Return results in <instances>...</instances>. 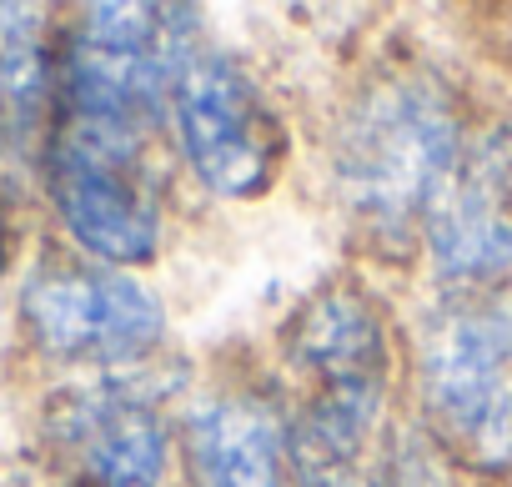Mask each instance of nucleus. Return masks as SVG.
<instances>
[{
    "mask_svg": "<svg viewBox=\"0 0 512 487\" xmlns=\"http://www.w3.org/2000/svg\"><path fill=\"white\" fill-rule=\"evenodd\" d=\"M417 382L437 432L482 467L512 462V307L457 292L417 342Z\"/></svg>",
    "mask_w": 512,
    "mask_h": 487,
    "instance_id": "4",
    "label": "nucleus"
},
{
    "mask_svg": "<svg viewBox=\"0 0 512 487\" xmlns=\"http://www.w3.org/2000/svg\"><path fill=\"white\" fill-rule=\"evenodd\" d=\"M282 342L292 367L312 387L302 427L292 432V457L357 462L392 367L377 307L357 287H327L292 317Z\"/></svg>",
    "mask_w": 512,
    "mask_h": 487,
    "instance_id": "3",
    "label": "nucleus"
},
{
    "mask_svg": "<svg viewBox=\"0 0 512 487\" xmlns=\"http://www.w3.org/2000/svg\"><path fill=\"white\" fill-rule=\"evenodd\" d=\"M46 6H0V156L21 151L56 101Z\"/></svg>",
    "mask_w": 512,
    "mask_h": 487,
    "instance_id": "11",
    "label": "nucleus"
},
{
    "mask_svg": "<svg viewBox=\"0 0 512 487\" xmlns=\"http://www.w3.org/2000/svg\"><path fill=\"white\" fill-rule=\"evenodd\" d=\"M41 437L56 487H161L166 477V422L121 382L56 392Z\"/></svg>",
    "mask_w": 512,
    "mask_h": 487,
    "instance_id": "8",
    "label": "nucleus"
},
{
    "mask_svg": "<svg viewBox=\"0 0 512 487\" xmlns=\"http://www.w3.org/2000/svg\"><path fill=\"white\" fill-rule=\"evenodd\" d=\"M46 196L101 267H141L161 247V196L146 136L61 121L46 141Z\"/></svg>",
    "mask_w": 512,
    "mask_h": 487,
    "instance_id": "5",
    "label": "nucleus"
},
{
    "mask_svg": "<svg viewBox=\"0 0 512 487\" xmlns=\"http://www.w3.org/2000/svg\"><path fill=\"white\" fill-rule=\"evenodd\" d=\"M372 487H452V477L442 472V462L422 442H397L387 452L382 472L372 477Z\"/></svg>",
    "mask_w": 512,
    "mask_h": 487,
    "instance_id": "12",
    "label": "nucleus"
},
{
    "mask_svg": "<svg viewBox=\"0 0 512 487\" xmlns=\"http://www.w3.org/2000/svg\"><path fill=\"white\" fill-rule=\"evenodd\" d=\"M171 131L216 196H262L277 181L287 136L272 111V101L231 56L221 51H191L171 81L166 101Z\"/></svg>",
    "mask_w": 512,
    "mask_h": 487,
    "instance_id": "7",
    "label": "nucleus"
},
{
    "mask_svg": "<svg viewBox=\"0 0 512 487\" xmlns=\"http://www.w3.org/2000/svg\"><path fill=\"white\" fill-rule=\"evenodd\" d=\"M427 247L457 292H487L512 272V146L507 136L462 141L422 216Z\"/></svg>",
    "mask_w": 512,
    "mask_h": 487,
    "instance_id": "9",
    "label": "nucleus"
},
{
    "mask_svg": "<svg viewBox=\"0 0 512 487\" xmlns=\"http://www.w3.org/2000/svg\"><path fill=\"white\" fill-rule=\"evenodd\" d=\"M462 151V121L437 76L387 71L342 111L332 141V186L347 216L372 236H402L427 216Z\"/></svg>",
    "mask_w": 512,
    "mask_h": 487,
    "instance_id": "1",
    "label": "nucleus"
},
{
    "mask_svg": "<svg viewBox=\"0 0 512 487\" xmlns=\"http://www.w3.org/2000/svg\"><path fill=\"white\" fill-rule=\"evenodd\" d=\"M186 462L196 487H297L292 437L251 392H216L186 412Z\"/></svg>",
    "mask_w": 512,
    "mask_h": 487,
    "instance_id": "10",
    "label": "nucleus"
},
{
    "mask_svg": "<svg viewBox=\"0 0 512 487\" xmlns=\"http://www.w3.org/2000/svg\"><path fill=\"white\" fill-rule=\"evenodd\" d=\"M16 257V231H11V196H6V176H0V277H6Z\"/></svg>",
    "mask_w": 512,
    "mask_h": 487,
    "instance_id": "13",
    "label": "nucleus"
},
{
    "mask_svg": "<svg viewBox=\"0 0 512 487\" xmlns=\"http://www.w3.org/2000/svg\"><path fill=\"white\" fill-rule=\"evenodd\" d=\"M191 56V11L106 0L86 6L56 56L61 121L146 136L166 116L171 81Z\"/></svg>",
    "mask_w": 512,
    "mask_h": 487,
    "instance_id": "2",
    "label": "nucleus"
},
{
    "mask_svg": "<svg viewBox=\"0 0 512 487\" xmlns=\"http://www.w3.org/2000/svg\"><path fill=\"white\" fill-rule=\"evenodd\" d=\"M26 342L61 367H126L156 352L166 312L121 267L41 262L21 287Z\"/></svg>",
    "mask_w": 512,
    "mask_h": 487,
    "instance_id": "6",
    "label": "nucleus"
}]
</instances>
